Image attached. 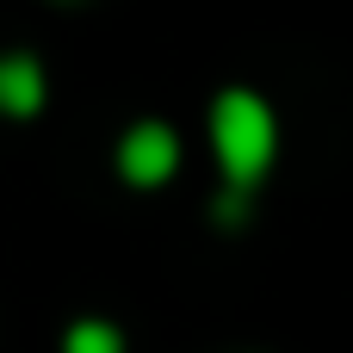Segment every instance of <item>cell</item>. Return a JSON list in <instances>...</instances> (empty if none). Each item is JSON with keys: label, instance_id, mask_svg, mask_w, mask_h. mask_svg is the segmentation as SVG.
I'll list each match as a JSON object with an SVG mask.
<instances>
[{"label": "cell", "instance_id": "6da1fadb", "mask_svg": "<svg viewBox=\"0 0 353 353\" xmlns=\"http://www.w3.org/2000/svg\"><path fill=\"white\" fill-rule=\"evenodd\" d=\"M211 143H217V161H223L230 186L254 192V186H261V174L273 168L279 124H273V112H267V99H261V93L230 87V93H217V105H211Z\"/></svg>", "mask_w": 353, "mask_h": 353}, {"label": "cell", "instance_id": "7a4b0ae2", "mask_svg": "<svg viewBox=\"0 0 353 353\" xmlns=\"http://www.w3.org/2000/svg\"><path fill=\"white\" fill-rule=\"evenodd\" d=\"M180 168V137L168 130V124H130L124 130V143H118V174L130 180V186H161L168 174Z\"/></svg>", "mask_w": 353, "mask_h": 353}, {"label": "cell", "instance_id": "3957f363", "mask_svg": "<svg viewBox=\"0 0 353 353\" xmlns=\"http://www.w3.org/2000/svg\"><path fill=\"white\" fill-rule=\"evenodd\" d=\"M43 62L37 56H0V112L6 118H37L43 112Z\"/></svg>", "mask_w": 353, "mask_h": 353}, {"label": "cell", "instance_id": "277c9868", "mask_svg": "<svg viewBox=\"0 0 353 353\" xmlns=\"http://www.w3.org/2000/svg\"><path fill=\"white\" fill-rule=\"evenodd\" d=\"M62 353H124V335L112 323H74L68 341H62Z\"/></svg>", "mask_w": 353, "mask_h": 353}]
</instances>
